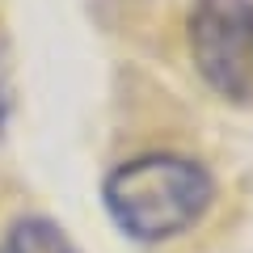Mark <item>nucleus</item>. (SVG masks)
<instances>
[{"mask_svg": "<svg viewBox=\"0 0 253 253\" xmlns=\"http://www.w3.org/2000/svg\"><path fill=\"white\" fill-rule=\"evenodd\" d=\"M186 42L211 93L253 106V0H194Z\"/></svg>", "mask_w": 253, "mask_h": 253, "instance_id": "obj_2", "label": "nucleus"}, {"mask_svg": "<svg viewBox=\"0 0 253 253\" xmlns=\"http://www.w3.org/2000/svg\"><path fill=\"white\" fill-rule=\"evenodd\" d=\"M215 181L199 161L177 152H144L114 165L101 181L110 219L131 241L161 245L190 232L211 211Z\"/></svg>", "mask_w": 253, "mask_h": 253, "instance_id": "obj_1", "label": "nucleus"}, {"mask_svg": "<svg viewBox=\"0 0 253 253\" xmlns=\"http://www.w3.org/2000/svg\"><path fill=\"white\" fill-rule=\"evenodd\" d=\"M4 253H81L68 232H63L55 219L46 215H26L9 228V241H4Z\"/></svg>", "mask_w": 253, "mask_h": 253, "instance_id": "obj_3", "label": "nucleus"}]
</instances>
